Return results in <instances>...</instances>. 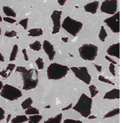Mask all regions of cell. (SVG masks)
Masks as SVG:
<instances>
[{
	"label": "cell",
	"mask_w": 122,
	"mask_h": 123,
	"mask_svg": "<svg viewBox=\"0 0 122 123\" xmlns=\"http://www.w3.org/2000/svg\"><path fill=\"white\" fill-rule=\"evenodd\" d=\"M16 72L22 74L23 78V89L28 91L36 88L39 82V72L35 69L27 70L23 67H17Z\"/></svg>",
	"instance_id": "6da1fadb"
},
{
	"label": "cell",
	"mask_w": 122,
	"mask_h": 123,
	"mask_svg": "<svg viewBox=\"0 0 122 123\" xmlns=\"http://www.w3.org/2000/svg\"><path fill=\"white\" fill-rule=\"evenodd\" d=\"M92 102V98L85 93H82L72 109L79 113L83 117L88 118L91 114Z\"/></svg>",
	"instance_id": "7a4b0ae2"
},
{
	"label": "cell",
	"mask_w": 122,
	"mask_h": 123,
	"mask_svg": "<svg viewBox=\"0 0 122 123\" xmlns=\"http://www.w3.org/2000/svg\"><path fill=\"white\" fill-rule=\"evenodd\" d=\"M70 69L67 66L54 62L50 64L47 69L48 79L57 80L67 75Z\"/></svg>",
	"instance_id": "3957f363"
},
{
	"label": "cell",
	"mask_w": 122,
	"mask_h": 123,
	"mask_svg": "<svg viewBox=\"0 0 122 123\" xmlns=\"http://www.w3.org/2000/svg\"><path fill=\"white\" fill-rule=\"evenodd\" d=\"M61 26L67 33L76 37L82 28L83 24L82 22L67 16L63 21Z\"/></svg>",
	"instance_id": "277c9868"
},
{
	"label": "cell",
	"mask_w": 122,
	"mask_h": 123,
	"mask_svg": "<svg viewBox=\"0 0 122 123\" xmlns=\"http://www.w3.org/2000/svg\"><path fill=\"white\" fill-rule=\"evenodd\" d=\"M97 46L92 44H85L78 49L80 57L85 61H92L97 56Z\"/></svg>",
	"instance_id": "5b68a950"
},
{
	"label": "cell",
	"mask_w": 122,
	"mask_h": 123,
	"mask_svg": "<svg viewBox=\"0 0 122 123\" xmlns=\"http://www.w3.org/2000/svg\"><path fill=\"white\" fill-rule=\"evenodd\" d=\"M1 96L11 101L17 100L22 96V92L13 86L6 84L3 86L0 92Z\"/></svg>",
	"instance_id": "8992f818"
},
{
	"label": "cell",
	"mask_w": 122,
	"mask_h": 123,
	"mask_svg": "<svg viewBox=\"0 0 122 123\" xmlns=\"http://www.w3.org/2000/svg\"><path fill=\"white\" fill-rule=\"evenodd\" d=\"M70 69L77 78L87 85L90 84L92 77L88 72L87 68L84 67H74L70 68Z\"/></svg>",
	"instance_id": "52a82bcc"
},
{
	"label": "cell",
	"mask_w": 122,
	"mask_h": 123,
	"mask_svg": "<svg viewBox=\"0 0 122 123\" xmlns=\"http://www.w3.org/2000/svg\"><path fill=\"white\" fill-rule=\"evenodd\" d=\"M120 12L105 19L104 22L113 33H120Z\"/></svg>",
	"instance_id": "ba28073f"
},
{
	"label": "cell",
	"mask_w": 122,
	"mask_h": 123,
	"mask_svg": "<svg viewBox=\"0 0 122 123\" xmlns=\"http://www.w3.org/2000/svg\"><path fill=\"white\" fill-rule=\"evenodd\" d=\"M118 2L116 0H107L101 4L100 10L102 12L109 15H113L117 12Z\"/></svg>",
	"instance_id": "9c48e42d"
},
{
	"label": "cell",
	"mask_w": 122,
	"mask_h": 123,
	"mask_svg": "<svg viewBox=\"0 0 122 123\" xmlns=\"http://www.w3.org/2000/svg\"><path fill=\"white\" fill-rule=\"evenodd\" d=\"M62 12L61 11L54 10L51 16L53 24L52 34H56L60 31L61 28V19Z\"/></svg>",
	"instance_id": "30bf717a"
},
{
	"label": "cell",
	"mask_w": 122,
	"mask_h": 123,
	"mask_svg": "<svg viewBox=\"0 0 122 123\" xmlns=\"http://www.w3.org/2000/svg\"><path fill=\"white\" fill-rule=\"evenodd\" d=\"M42 47L44 52L48 56L49 59L50 61L53 60L56 54L54 46L49 41L45 40L43 42Z\"/></svg>",
	"instance_id": "8fae6325"
},
{
	"label": "cell",
	"mask_w": 122,
	"mask_h": 123,
	"mask_svg": "<svg viewBox=\"0 0 122 123\" xmlns=\"http://www.w3.org/2000/svg\"><path fill=\"white\" fill-rule=\"evenodd\" d=\"M120 43L114 44L109 47L107 50L108 54L120 59Z\"/></svg>",
	"instance_id": "7c38bea8"
},
{
	"label": "cell",
	"mask_w": 122,
	"mask_h": 123,
	"mask_svg": "<svg viewBox=\"0 0 122 123\" xmlns=\"http://www.w3.org/2000/svg\"><path fill=\"white\" fill-rule=\"evenodd\" d=\"M99 5V2L98 1H95L88 3L84 6V8L87 12L95 14L97 13Z\"/></svg>",
	"instance_id": "4fadbf2b"
},
{
	"label": "cell",
	"mask_w": 122,
	"mask_h": 123,
	"mask_svg": "<svg viewBox=\"0 0 122 123\" xmlns=\"http://www.w3.org/2000/svg\"><path fill=\"white\" fill-rule=\"evenodd\" d=\"M120 98V90L117 88H113L105 93L103 98L108 100L119 99Z\"/></svg>",
	"instance_id": "5bb4252c"
},
{
	"label": "cell",
	"mask_w": 122,
	"mask_h": 123,
	"mask_svg": "<svg viewBox=\"0 0 122 123\" xmlns=\"http://www.w3.org/2000/svg\"><path fill=\"white\" fill-rule=\"evenodd\" d=\"M16 65L14 64H8L5 70H3L0 72V75L4 80H6L12 73Z\"/></svg>",
	"instance_id": "9a60e30c"
},
{
	"label": "cell",
	"mask_w": 122,
	"mask_h": 123,
	"mask_svg": "<svg viewBox=\"0 0 122 123\" xmlns=\"http://www.w3.org/2000/svg\"><path fill=\"white\" fill-rule=\"evenodd\" d=\"M28 121V118L26 115H20L13 118L11 122V123H23Z\"/></svg>",
	"instance_id": "2e32d148"
},
{
	"label": "cell",
	"mask_w": 122,
	"mask_h": 123,
	"mask_svg": "<svg viewBox=\"0 0 122 123\" xmlns=\"http://www.w3.org/2000/svg\"><path fill=\"white\" fill-rule=\"evenodd\" d=\"M62 118V113H60L55 117L49 118L43 123H61Z\"/></svg>",
	"instance_id": "e0dca14e"
},
{
	"label": "cell",
	"mask_w": 122,
	"mask_h": 123,
	"mask_svg": "<svg viewBox=\"0 0 122 123\" xmlns=\"http://www.w3.org/2000/svg\"><path fill=\"white\" fill-rule=\"evenodd\" d=\"M28 33L29 36L36 37L43 35V31L41 29H32L28 31Z\"/></svg>",
	"instance_id": "ac0fdd59"
},
{
	"label": "cell",
	"mask_w": 122,
	"mask_h": 123,
	"mask_svg": "<svg viewBox=\"0 0 122 123\" xmlns=\"http://www.w3.org/2000/svg\"><path fill=\"white\" fill-rule=\"evenodd\" d=\"M43 117L40 114L30 116L28 118V123H39Z\"/></svg>",
	"instance_id": "d6986e66"
},
{
	"label": "cell",
	"mask_w": 122,
	"mask_h": 123,
	"mask_svg": "<svg viewBox=\"0 0 122 123\" xmlns=\"http://www.w3.org/2000/svg\"><path fill=\"white\" fill-rule=\"evenodd\" d=\"M3 10L4 13L6 16L13 18L16 17V13L9 7L8 6H4L3 7Z\"/></svg>",
	"instance_id": "ffe728a7"
},
{
	"label": "cell",
	"mask_w": 122,
	"mask_h": 123,
	"mask_svg": "<svg viewBox=\"0 0 122 123\" xmlns=\"http://www.w3.org/2000/svg\"><path fill=\"white\" fill-rule=\"evenodd\" d=\"M33 103V101L31 98L29 97L22 102L21 106L23 109L26 110L32 106Z\"/></svg>",
	"instance_id": "44dd1931"
},
{
	"label": "cell",
	"mask_w": 122,
	"mask_h": 123,
	"mask_svg": "<svg viewBox=\"0 0 122 123\" xmlns=\"http://www.w3.org/2000/svg\"><path fill=\"white\" fill-rule=\"evenodd\" d=\"M120 109L119 108H116L113 110L108 112L103 117V118L105 119L107 118H111L115 116L118 115L120 114Z\"/></svg>",
	"instance_id": "7402d4cb"
},
{
	"label": "cell",
	"mask_w": 122,
	"mask_h": 123,
	"mask_svg": "<svg viewBox=\"0 0 122 123\" xmlns=\"http://www.w3.org/2000/svg\"><path fill=\"white\" fill-rule=\"evenodd\" d=\"M39 111L37 108L32 106L25 110V114L29 116L39 114Z\"/></svg>",
	"instance_id": "603a6c76"
},
{
	"label": "cell",
	"mask_w": 122,
	"mask_h": 123,
	"mask_svg": "<svg viewBox=\"0 0 122 123\" xmlns=\"http://www.w3.org/2000/svg\"><path fill=\"white\" fill-rule=\"evenodd\" d=\"M18 51V47L17 44H15L13 47V49L10 55L9 60L11 62H13L16 60Z\"/></svg>",
	"instance_id": "cb8c5ba5"
},
{
	"label": "cell",
	"mask_w": 122,
	"mask_h": 123,
	"mask_svg": "<svg viewBox=\"0 0 122 123\" xmlns=\"http://www.w3.org/2000/svg\"><path fill=\"white\" fill-rule=\"evenodd\" d=\"M107 36V34L106 32V30L105 29V27L103 26H102L98 35L99 39L101 41L104 42L105 41V39Z\"/></svg>",
	"instance_id": "d4e9b609"
},
{
	"label": "cell",
	"mask_w": 122,
	"mask_h": 123,
	"mask_svg": "<svg viewBox=\"0 0 122 123\" xmlns=\"http://www.w3.org/2000/svg\"><path fill=\"white\" fill-rule=\"evenodd\" d=\"M41 44L39 41H36L34 42L33 43L29 44V47L31 49L36 51H39L41 49Z\"/></svg>",
	"instance_id": "484cf974"
},
{
	"label": "cell",
	"mask_w": 122,
	"mask_h": 123,
	"mask_svg": "<svg viewBox=\"0 0 122 123\" xmlns=\"http://www.w3.org/2000/svg\"><path fill=\"white\" fill-rule=\"evenodd\" d=\"M89 89L90 92V98H94L99 92V91L97 89V87L94 85H90Z\"/></svg>",
	"instance_id": "4316f807"
},
{
	"label": "cell",
	"mask_w": 122,
	"mask_h": 123,
	"mask_svg": "<svg viewBox=\"0 0 122 123\" xmlns=\"http://www.w3.org/2000/svg\"><path fill=\"white\" fill-rule=\"evenodd\" d=\"M36 64L37 65L38 69L39 70L43 69L44 67V63L43 59L40 57H39L35 61Z\"/></svg>",
	"instance_id": "83f0119b"
},
{
	"label": "cell",
	"mask_w": 122,
	"mask_h": 123,
	"mask_svg": "<svg viewBox=\"0 0 122 123\" xmlns=\"http://www.w3.org/2000/svg\"><path fill=\"white\" fill-rule=\"evenodd\" d=\"M98 80L100 81L103 82L108 83V84L111 85H112L115 86V84L113 82H112V81H111L110 80H108V79L105 78V77L102 76V75H100L98 76Z\"/></svg>",
	"instance_id": "f1b7e54d"
},
{
	"label": "cell",
	"mask_w": 122,
	"mask_h": 123,
	"mask_svg": "<svg viewBox=\"0 0 122 123\" xmlns=\"http://www.w3.org/2000/svg\"><path fill=\"white\" fill-rule=\"evenodd\" d=\"M28 19V18H24L20 21L19 23V24L24 28V30H26L27 28Z\"/></svg>",
	"instance_id": "f546056e"
},
{
	"label": "cell",
	"mask_w": 122,
	"mask_h": 123,
	"mask_svg": "<svg viewBox=\"0 0 122 123\" xmlns=\"http://www.w3.org/2000/svg\"><path fill=\"white\" fill-rule=\"evenodd\" d=\"M4 36L6 37H8V38H12V37L17 36V33L14 31H7L5 32Z\"/></svg>",
	"instance_id": "4dcf8cb0"
},
{
	"label": "cell",
	"mask_w": 122,
	"mask_h": 123,
	"mask_svg": "<svg viewBox=\"0 0 122 123\" xmlns=\"http://www.w3.org/2000/svg\"><path fill=\"white\" fill-rule=\"evenodd\" d=\"M63 123H83V122L80 120L68 118L65 119Z\"/></svg>",
	"instance_id": "1f68e13d"
},
{
	"label": "cell",
	"mask_w": 122,
	"mask_h": 123,
	"mask_svg": "<svg viewBox=\"0 0 122 123\" xmlns=\"http://www.w3.org/2000/svg\"><path fill=\"white\" fill-rule=\"evenodd\" d=\"M115 68V65L113 64L112 63H111L109 67V71H110V72L111 73V74L114 76L116 75Z\"/></svg>",
	"instance_id": "d6a6232c"
},
{
	"label": "cell",
	"mask_w": 122,
	"mask_h": 123,
	"mask_svg": "<svg viewBox=\"0 0 122 123\" xmlns=\"http://www.w3.org/2000/svg\"><path fill=\"white\" fill-rule=\"evenodd\" d=\"M3 19L4 21L10 24L14 23L17 21L15 19L9 18V17H4L3 18Z\"/></svg>",
	"instance_id": "836d02e7"
},
{
	"label": "cell",
	"mask_w": 122,
	"mask_h": 123,
	"mask_svg": "<svg viewBox=\"0 0 122 123\" xmlns=\"http://www.w3.org/2000/svg\"><path fill=\"white\" fill-rule=\"evenodd\" d=\"M5 112L4 110L0 107V122L5 118Z\"/></svg>",
	"instance_id": "e575fe53"
},
{
	"label": "cell",
	"mask_w": 122,
	"mask_h": 123,
	"mask_svg": "<svg viewBox=\"0 0 122 123\" xmlns=\"http://www.w3.org/2000/svg\"><path fill=\"white\" fill-rule=\"evenodd\" d=\"M105 59L107 60L110 62L111 63H112V64H113L114 65H116L117 64V62L113 59L111 58L109 56H107V55H106L105 56Z\"/></svg>",
	"instance_id": "d590c367"
},
{
	"label": "cell",
	"mask_w": 122,
	"mask_h": 123,
	"mask_svg": "<svg viewBox=\"0 0 122 123\" xmlns=\"http://www.w3.org/2000/svg\"><path fill=\"white\" fill-rule=\"evenodd\" d=\"M22 52L24 56V59L26 61H28L29 60V58L28 57V55L27 54V51L26 49H24L22 50Z\"/></svg>",
	"instance_id": "8d00e7d4"
},
{
	"label": "cell",
	"mask_w": 122,
	"mask_h": 123,
	"mask_svg": "<svg viewBox=\"0 0 122 123\" xmlns=\"http://www.w3.org/2000/svg\"><path fill=\"white\" fill-rule=\"evenodd\" d=\"M72 107H73V106H72V103H70V104H69L68 105H67V106H66V107L62 109L61 110L62 111H67V110H69V109L72 108Z\"/></svg>",
	"instance_id": "74e56055"
},
{
	"label": "cell",
	"mask_w": 122,
	"mask_h": 123,
	"mask_svg": "<svg viewBox=\"0 0 122 123\" xmlns=\"http://www.w3.org/2000/svg\"><path fill=\"white\" fill-rule=\"evenodd\" d=\"M94 66L95 67L97 70L98 72H101V71H102V66L98 65L95 64H94Z\"/></svg>",
	"instance_id": "f35d334b"
},
{
	"label": "cell",
	"mask_w": 122,
	"mask_h": 123,
	"mask_svg": "<svg viewBox=\"0 0 122 123\" xmlns=\"http://www.w3.org/2000/svg\"><path fill=\"white\" fill-rule=\"evenodd\" d=\"M57 2L60 5L62 6L65 5V3L67 2V0H57Z\"/></svg>",
	"instance_id": "ab89813d"
},
{
	"label": "cell",
	"mask_w": 122,
	"mask_h": 123,
	"mask_svg": "<svg viewBox=\"0 0 122 123\" xmlns=\"http://www.w3.org/2000/svg\"><path fill=\"white\" fill-rule=\"evenodd\" d=\"M87 118L88 119H93L97 118V117L95 116H94V115H90Z\"/></svg>",
	"instance_id": "60d3db41"
},
{
	"label": "cell",
	"mask_w": 122,
	"mask_h": 123,
	"mask_svg": "<svg viewBox=\"0 0 122 123\" xmlns=\"http://www.w3.org/2000/svg\"><path fill=\"white\" fill-rule=\"evenodd\" d=\"M68 39H69V38L67 37H62V38H61L62 41H63L64 42H65V43H67Z\"/></svg>",
	"instance_id": "b9f144b4"
},
{
	"label": "cell",
	"mask_w": 122,
	"mask_h": 123,
	"mask_svg": "<svg viewBox=\"0 0 122 123\" xmlns=\"http://www.w3.org/2000/svg\"><path fill=\"white\" fill-rule=\"evenodd\" d=\"M0 61L1 62H4V57L1 54L0 52Z\"/></svg>",
	"instance_id": "7bdbcfd3"
},
{
	"label": "cell",
	"mask_w": 122,
	"mask_h": 123,
	"mask_svg": "<svg viewBox=\"0 0 122 123\" xmlns=\"http://www.w3.org/2000/svg\"><path fill=\"white\" fill-rule=\"evenodd\" d=\"M3 86V82L2 81H0V91L1 90Z\"/></svg>",
	"instance_id": "ee69618b"
},
{
	"label": "cell",
	"mask_w": 122,
	"mask_h": 123,
	"mask_svg": "<svg viewBox=\"0 0 122 123\" xmlns=\"http://www.w3.org/2000/svg\"><path fill=\"white\" fill-rule=\"evenodd\" d=\"M2 21V18H1V16L0 15V22H1Z\"/></svg>",
	"instance_id": "f6af8a7d"
},
{
	"label": "cell",
	"mask_w": 122,
	"mask_h": 123,
	"mask_svg": "<svg viewBox=\"0 0 122 123\" xmlns=\"http://www.w3.org/2000/svg\"><path fill=\"white\" fill-rule=\"evenodd\" d=\"M1 29L0 27V35L1 34Z\"/></svg>",
	"instance_id": "bcb514c9"
}]
</instances>
